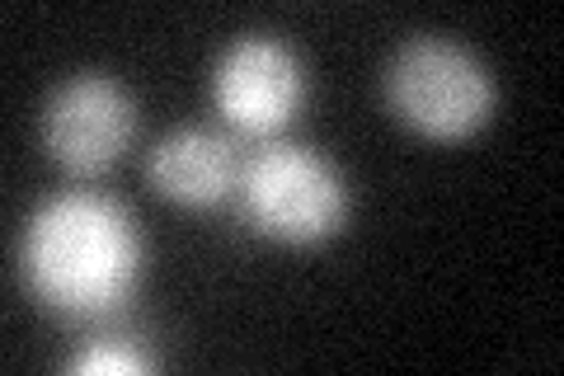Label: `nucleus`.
I'll list each match as a JSON object with an SVG mask.
<instances>
[{
	"mask_svg": "<svg viewBox=\"0 0 564 376\" xmlns=\"http://www.w3.org/2000/svg\"><path fill=\"white\" fill-rule=\"evenodd\" d=\"M141 240L132 217L99 193H62L24 230V273L52 311L104 315L132 292Z\"/></svg>",
	"mask_w": 564,
	"mask_h": 376,
	"instance_id": "f257e3e1",
	"label": "nucleus"
},
{
	"mask_svg": "<svg viewBox=\"0 0 564 376\" xmlns=\"http://www.w3.org/2000/svg\"><path fill=\"white\" fill-rule=\"evenodd\" d=\"M240 203L259 236L282 245H321L344 226L348 193L321 151L269 147L240 170Z\"/></svg>",
	"mask_w": 564,
	"mask_h": 376,
	"instance_id": "f03ea898",
	"label": "nucleus"
},
{
	"mask_svg": "<svg viewBox=\"0 0 564 376\" xmlns=\"http://www.w3.org/2000/svg\"><path fill=\"white\" fill-rule=\"evenodd\" d=\"M386 95L391 109L410 122L414 132L433 141H462L485 128L494 109L489 71L470 57L466 47L447 39H410L391 71H386Z\"/></svg>",
	"mask_w": 564,
	"mask_h": 376,
	"instance_id": "7ed1b4c3",
	"label": "nucleus"
},
{
	"mask_svg": "<svg viewBox=\"0 0 564 376\" xmlns=\"http://www.w3.org/2000/svg\"><path fill=\"white\" fill-rule=\"evenodd\" d=\"M306 80L302 66L278 39H236L221 52L217 71H212V99L217 114L231 122L245 137H273L292 122V114L302 109Z\"/></svg>",
	"mask_w": 564,
	"mask_h": 376,
	"instance_id": "20e7f679",
	"label": "nucleus"
},
{
	"mask_svg": "<svg viewBox=\"0 0 564 376\" xmlns=\"http://www.w3.org/2000/svg\"><path fill=\"white\" fill-rule=\"evenodd\" d=\"M132 132H137V109L128 89L109 76L66 80L43 114L47 151L70 174H104L128 151Z\"/></svg>",
	"mask_w": 564,
	"mask_h": 376,
	"instance_id": "39448f33",
	"label": "nucleus"
},
{
	"mask_svg": "<svg viewBox=\"0 0 564 376\" xmlns=\"http://www.w3.org/2000/svg\"><path fill=\"white\" fill-rule=\"evenodd\" d=\"M151 184L161 198L180 207H217L226 193L240 189V155L221 132L180 128L151 151Z\"/></svg>",
	"mask_w": 564,
	"mask_h": 376,
	"instance_id": "423d86ee",
	"label": "nucleus"
},
{
	"mask_svg": "<svg viewBox=\"0 0 564 376\" xmlns=\"http://www.w3.org/2000/svg\"><path fill=\"white\" fill-rule=\"evenodd\" d=\"M76 372H95V376H128V372H147V357L122 348V344H99V348H85L76 363Z\"/></svg>",
	"mask_w": 564,
	"mask_h": 376,
	"instance_id": "0eeeda50",
	"label": "nucleus"
}]
</instances>
